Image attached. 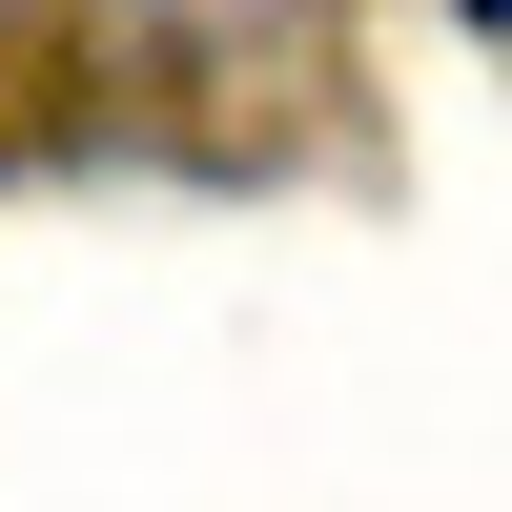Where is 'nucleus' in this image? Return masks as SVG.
Instances as JSON below:
<instances>
[{"label":"nucleus","mask_w":512,"mask_h":512,"mask_svg":"<svg viewBox=\"0 0 512 512\" xmlns=\"http://www.w3.org/2000/svg\"><path fill=\"white\" fill-rule=\"evenodd\" d=\"M82 21H103L123 62H246V41L287 21V0H82Z\"/></svg>","instance_id":"1"}]
</instances>
